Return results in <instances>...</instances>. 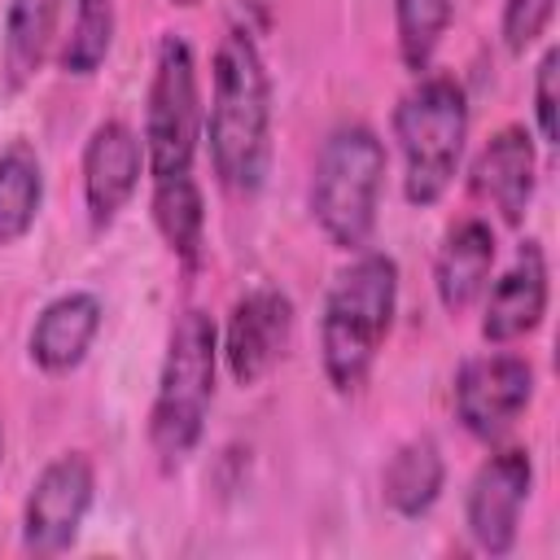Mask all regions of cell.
I'll list each match as a JSON object with an SVG mask.
<instances>
[{
  "label": "cell",
  "instance_id": "12",
  "mask_svg": "<svg viewBox=\"0 0 560 560\" xmlns=\"http://www.w3.org/2000/svg\"><path fill=\"white\" fill-rule=\"evenodd\" d=\"M534 184H538V153H534V136L525 127H499L481 144V153L472 158V171H468L472 197L486 201L508 228L525 223Z\"/></svg>",
  "mask_w": 560,
  "mask_h": 560
},
{
  "label": "cell",
  "instance_id": "21",
  "mask_svg": "<svg viewBox=\"0 0 560 560\" xmlns=\"http://www.w3.org/2000/svg\"><path fill=\"white\" fill-rule=\"evenodd\" d=\"M455 0H394V31H398V57L411 74H424L442 35L451 31Z\"/></svg>",
  "mask_w": 560,
  "mask_h": 560
},
{
  "label": "cell",
  "instance_id": "6",
  "mask_svg": "<svg viewBox=\"0 0 560 560\" xmlns=\"http://www.w3.org/2000/svg\"><path fill=\"white\" fill-rule=\"evenodd\" d=\"M144 166L153 179L188 175L201 144V88L197 57L184 35H162L144 96Z\"/></svg>",
  "mask_w": 560,
  "mask_h": 560
},
{
  "label": "cell",
  "instance_id": "13",
  "mask_svg": "<svg viewBox=\"0 0 560 560\" xmlns=\"http://www.w3.org/2000/svg\"><path fill=\"white\" fill-rule=\"evenodd\" d=\"M486 306H481V337L490 346H512L529 337L542 315H547V254L538 241H521L512 267L486 284Z\"/></svg>",
  "mask_w": 560,
  "mask_h": 560
},
{
  "label": "cell",
  "instance_id": "23",
  "mask_svg": "<svg viewBox=\"0 0 560 560\" xmlns=\"http://www.w3.org/2000/svg\"><path fill=\"white\" fill-rule=\"evenodd\" d=\"M556 79H560V48L551 44L534 70V122H538V140L556 144L560 136V96H556Z\"/></svg>",
  "mask_w": 560,
  "mask_h": 560
},
{
  "label": "cell",
  "instance_id": "9",
  "mask_svg": "<svg viewBox=\"0 0 560 560\" xmlns=\"http://www.w3.org/2000/svg\"><path fill=\"white\" fill-rule=\"evenodd\" d=\"M534 398V368L521 354H477L455 372V416L477 442H499Z\"/></svg>",
  "mask_w": 560,
  "mask_h": 560
},
{
  "label": "cell",
  "instance_id": "3",
  "mask_svg": "<svg viewBox=\"0 0 560 560\" xmlns=\"http://www.w3.org/2000/svg\"><path fill=\"white\" fill-rule=\"evenodd\" d=\"M214 372H219V328L201 306H188L175 315L166 332V354L149 407V446L162 472H175L197 451L214 402Z\"/></svg>",
  "mask_w": 560,
  "mask_h": 560
},
{
  "label": "cell",
  "instance_id": "4",
  "mask_svg": "<svg viewBox=\"0 0 560 560\" xmlns=\"http://www.w3.org/2000/svg\"><path fill=\"white\" fill-rule=\"evenodd\" d=\"M394 140L402 153V197L411 206H438L455 184L468 140V96L455 74H416L394 105Z\"/></svg>",
  "mask_w": 560,
  "mask_h": 560
},
{
  "label": "cell",
  "instance_id": "24",
  "mask_svg": "<svg viewBox=\"0 0 560 560\" xmlns=\"http://www.w3.org/2000/svg\"><path fill=\"white\" fill-rule=\"evenodd\" d=\"M245 4V13L258 22V26H267L271 22V0H241Z\"/></svg>",
  "mask_w": 560,
  "mask_h": 560
},
{
  "label": "cell",
  "instance_id": "8",
  "mask_svg": "<svg viewBox=\"0 0 560 560\" xmlns=\"http://www.w3.org/2000/svg\"><path fill=\"white\" fill-rule=\"evenodd\" d=\"M293 302L276 284L241 293L219 332V359L236 385H258L293 341Z\"/></svg>",
  "mask_w": 560,
  "mask_h": 560
},
{
  "label": "cell",
  "instance_id": "15",
  "mask_svg": "<svg viewBox=\"0 0 560 560\" xmlns=\"http://www.w3.org/2000/svg\"><path fill=\"white\" fill-rule=\"evenodd\" d=\"M490 267H494V228L477 214L451 223L433 254V293H438L442 311H451V315L468 311L486 293Z\"/></svg>",
  "mask_w": 560,
  "mask_h": 560
},
{
  "label": "cell",
  "instance_id": "19",
  "mask_svg": "<svg viewBox=\"0 0 560 560\" xmlns=\"http://www.w3.org/2000/svg\"><path fill=\"white\" fill-rule=\"evenodd\" d=\"M44 206V166L26 140L0 149V249L22 241Z\"/></svg>",
  "mask_w": 560,
  "mask_h": 560
},
{
  "label": "cell",
  "instance_id": "22",
  "mask_svg": "<svg viewBox=\"0 0 560 560\" xmlns=\"http://www.w3.org/2000/svg\"><path fill=\"white\" fill-rule=\"evenodd\" d=\"M551 18H556V0H503V22H499L503 48L512 57H525V48H534L547 35Z\"/></svg>",
  "mask_w": 560,
  "mask_h": 560
},
{
  "label": "cell",
  "instance_id": "25",
  "mask_svg": "<svg viewBox=\"0 0 560 560\" xmlns=\"http://www.w3.org/2000/svg\"><path fill=\"white\" fill-rule=\"evenodd\" d=\"M171 4H179V9H192V4H201V0H171Z\"/></svg>",
  "mask_w": 560,
  "mask_h": 560
},
{
  "label": "cell",
  "instance_id": "7",
  "mask_svg": "<svg viewBox=\"0 0 560 560\" xmlns=\"http://www.w3.org/2000/svg\"><path fill=\"white\" fill-rule=\"evenodd\" d=\"M96 499V468L83 451L48 459L22 508V547L31 556H61L74 547Z\"/></svg>",
  "mask_w": 560,
  "mask_h": 560
},
{
  "label": "cell",
  "instance_id": "17",
  "mask_svg": "<svg viewBox=\"0 0 560 560\" xmlns=\"http://www.w3.org/2000/svg\"><path fill=\"white\" fill-rule=\"evenodd\" d=\"M442 486H446V459H442V446L433 438H407L389 455V464L381 472V499H385V508L398 512V516H407V521L424 516L438 503Z\"/></svg>",
  "mask_w": 560,
  "mask_h": 560
},
{
  "label": "cell",
  "instance_id": "10",
  "mask_svg": "<svg viewBox=\"0 0 560 560\" xmlns=\"http://www.w3.org/2000/svg\"><path fill=\"white\" fill-rule=\"evenodd\" d=\"M529 486H534V459L521 446L494 451L472 472L468 499H464V525H468V538L486 556H508L516 547L521 508L529 499Z\"/></svg>",
  "mask_w": 560,
  "mask_h": 560
},
{
  "label": "cell",
  "instance_id": "14",
  "mask_svg": "<svg viewBox=\"0 0 560 560\" xmlns=\"http://www.w3.org/2000/svg\"><path fill=\"white\" fill-rule=\"evenodd\" d=\"M101 315H105L101 311V298L88 293V289H70V293L52 298L35 315V324H31V337H26L31 363L44 376L74 372L88 359V350H92V341L101 332Z\"/></svg>",
  "mask_w": 560,
  "mask_h": 560
},
{
  "label": "cell",
  "instance_id": "16",
  "mask_svg": "<svg viewBox=\"0 0 560 560\" xmlns=\"http://www.w3.org/2000/svg\"><path fill=\"white\" fill-rule=\"evenodd\" d=\"M70 0H9L0 31V70L4 92H22L48 61L57 44V26Z\"/></svg>",
  "mask_w": 560,
  "mask_h": 560
},
{
  "label": "cell",
  "instance_id": "2",
  "mask_svg": "<svg viewBox=\"0 0 560 560\" xmlns=\"http://www.w3.org/2000/svg\"><path fill=\"white\" fill-rule=\"evenodd\" d=\"M394 311H398V262L381 249H359L354 262L337 271L319 315V363L337 394L363 389L389 337Z\"/></svg>",
  "mask_w": 560,
  "mask_h": 560
},
{
  "label": "cell",
  "instance_id": "1",
  "mask_svg": "<svg viewBox=\"0 0 560 560\" xmlns=\"http://www.w3.org/2000/svg\"><path fill=\"white\" fill-rule=\"evenodd\" d=\"M201 131L219 184L236 197H254L271 166V79L249 26H228L214 48L210 114Z\"/></svg>",
  "mask_w": 560,
  "mask_h": 560
},
{
  "label": "cell",
  "instance_id": "5",
  "mask_svg": "<svg viewBox=\"0 0 560 560\" xmlns=\"http://www.w3.org/2000/svg\"><path fill=\"white\" fill-rule=\"evenodd\" d=\"M381 188H385L381 136L363 122H337L324 136L311 171V219L319 223V232L346 254L368 249L376 232Z\"/></svg>",
  "mask_w": 560,
  "mask_h": 560
},
{
  "label": "cell",
  "instance_id": "18",
  "mask_svg": "<svg viewBox=\"0 0 560 560\" xmlns=\"http://www.w3.org/2000/svg\"><path fill=\"white\" fill-rule=\"evenodd\" d=\"M149 214H153L158 236L175 254V262H184L192 271L201 262V254H206V197H201L192 171L188 175L153 179Z\"/></svg>",
  "mask_w": 560,
  "mask_h": 560
},
{
  "label": "cell",
  "instance_id": "20",
  "mask_svg": "<svg viewBox=\"0 0 560 560\" xmlns=\"http://www.w3.org/2000/svg\"><path fill=\"white\" fill-rule=\"evenodd\" d=\"M114 31H118V13L114 0H74V18H70V35L57 48V66L74 79H88L105 66L109 48H114Z\"/></svg>",
  "mask_w": 560,
  "mask_h": 560
},
{
  "label": "cell",
  "instance_id": "11",
  "mask_svg": "<svg viewBox=\"0 0 560 560\" xmlns=\"http://www.w3.org/2000/svg\"><path fill=\"white\" fill-rule=\"evenodd\" d=\"M140 175H144V140L122 118L96 122L83 144V206L96 232H105L127 210V201L140 188Z\"/></svg>",
  "mask_w": 560,
  "mask_h": 560
}]
</instances>
